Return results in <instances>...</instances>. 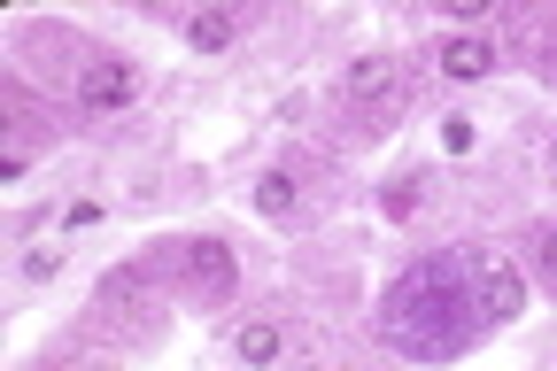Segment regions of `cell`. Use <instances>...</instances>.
<instances>
[{"mask_svg": "<svg viewBox=\"0 0 557 371\" xmlns=\"http://www.w3.org/2000/svg\"><path fill=\"white\" fill-rule=\"evenodd\" d=\"M380 333H387V348L410 356V363H442V356H457V348L480 333L465 248H442V256L403 263V279L380 294Z\"/></svg>", "mask_w": 557, "mask_h": 371, "instance_id": "6da1fadb", "label": "cell"}, {"mask_svg": "<svg viewBox=\"0 0 557 371\" xmlns=\"http://www.w3.org/2000/svg\"><path fill=\"white\" fill-rule=\"evenodd\" d=\"M465 263H472V318H480V325H511V318L527 310L519 263H511L504 248H465Z\"/></svg>", "mask_w": 557, "mask_h": 371, "instance_id": "7a4b0ae2", "label": "cell"}, {"mask_svg": "<svg viewBox=\"0 0 557 371\" xmlns=\"http://www.w3.org/2000/svg\"><path fill=\"white\" fill-rule=\"evenodd\" d=\"M78 101H86L94 116H116V109H132V101H139V70H132L124 54H94V62L78 70Z\"/></svg>", "mask_w": 557, "mask_h": 371, "instance_id": "3957f363", "label": "cell"}, {"mask_svg": "<svg viewBox=\"0 0 557 371\" xmlns=\"http://www.w3.org/2000/svg\"><path fill=\"white\" fill-rule=\"evenodd\" d=\"M178 271H186V286H201V294H233V279H240V263H233L225 240H186V248H178Z\"/></svg>", "mask_w": 557, "mask_h": 371, "instance_id": "277c9868", "label": "cell"}, {"mask_svg": "<svg viewBox=\"0 0 557 371\" xmlns=\"http://www.w3.org/2000/svg\"><path fill=\"white\" fill-rule=\"evenodd\" d=\"M434 70H442V78H457V86H480L487 70H496V39L457 32V39H442V47H434Z\"/></svg>", "mask_w": 557, "mask_h": 371, "instance_id": "5b68a950", "label": "cell"}, {"mask_svg": "<svg viewBox=\"0 0 557 371\" xmlns=\"http://www.w3.org/2000/svg\"><path fill=\"white\" fill-rule=\"evenodd\" d=\"M348 101H357V109H395V101H403V70H395L387 54L348 62Z\"/></svg>", "mask_w": 557, "mask_h": 371, "instance_id": "8992f818", "label": "cell"}, {"mask_svg": "<svg viewBox=\"0 0 557 371\" xmlns=\"http://www.w3.org/2000/svg\"><path fill=\"white\" fill-rule=\"evenodd\" d=\"M278 348H287V333H278L271 318H248V325L233 333V356H240L248 371H271V363H278Z\"/></svg>", "mask_w": 557, "mask_h": 371, "instance_id": "52a82bcc", "label": "cell"}, {"mask_svg": "<svg viewBox=\"0 0 557 371\" xmlns=\"http://www.w3.org/2000/svg\"><path fill=\"white\" fill-rule=\"evenodd\" d=\"M233 39H240L233 9H194V16H186V47H194V54H225Z\"/></svg>", "mask_w": 557, "mask_h": 371, "instance_id": "ba28073f", "label": "cell"}, {"mask_svg": "<svg viewBox=\"0 0 557 371\" xmlns=\"http://www.w3.org/2000/svg\"><path fill=\"white\" fill-rule=\"evenodd\" d=\"M295 201H302V178L295 171H263L256 178V209L263 217H295Z\"/></svg>", "mask_w": 557, "mask_h": 371, "instance_id": "9c48e42d", "label": "cell"}, {"mask_svg": "<svg viewBox=\"0 0 557 371\" xmlns=\"http://www.w3.org/2000/svg\"><path fill=\"white\" fill-rule=\"evenodd\" d=\"M148 279H156L148 263H124V271H109V279H101V310H116V302H139V294H148Z\"/></svg>", "mask_w": 557, "mask_h": 371, "instance_id": "30bf717a", "label": "cell"}, {"mask_svg": "<svg viewBox=\"0 0 557 371\" xmlns=\"http://www.w3.org/2000/svg\"><path fill=\"white\" fill-rule=\"evenodd\" d=\"M534 279L557 294V225H542V233H534Z\"/></svg>", "mask_w": 557, "mask_h": 371, "instance_id": "8fae6325", "label": "cell"}, {"mask_svg": "<svg viewBox=\"0 0 557 371\" xmlns=\"http://www.w3.org/2000/svg\"><path fill=\"white\" fill-rule=\"evenodd\" d=\"M62 256H70L62 240H39V248L24 256V279H54V271H62Z\"/></svg>", "mask_w": 557, "mask_h": 371, "instance_id": "7c38bea8", "label": "cell"}, {"mask_svg": "<svg viewBox=\"0 0 557 371\" xmlns=\"http://www.w3.org/2000/svg\"><path fill=\"white\" fill-rule=\"evenodd\" d=\"M472 139H480L472 116H442V147H449V156H472Z\"/></svg>", "mask_w": 557, "mask_h": 371, "instance_id": "4fadbf2b", "label": "cell"}, {"mask_svg": "<svg viewBox=\"0 0 557 371\" xmlns=\"http://www.w3.org/2000/svg\"><path fill=\"white\" fill-rule=\"evenodd\" d=\"M62 225H70V233H86V225H101V201H70V209H62Z\"/></svg>", "mask_w": 557, "mask_h": 371, "instance_id": "5bb4252c", "label": "cell"}, {"mask_svg": "<svg viewBox=\"0 0 557 371\" xmlns=\"http://www.w3.org/2000/svg\"><path fill=\"white\" fill-rule=\"evenodd\" d=\"M418 209V178H395V194H387V217H410Z\"/></svg>", "mask_w": 557, "mask_h": 371, "instance_id": "9a60e30c", "label": "cell"}, {"mask_svg": "<svg viewBox=\"0 0 557 371\" xmlns=\"http://www.w3.org/2000/svg\"><path fill=\"white\" fill-rule=\"evenodd\" d=\"M549 171H557V139H549Z\"/></svg>", "mask_w": 557, "mask_h": 371, "instance_id": "2e32d148", "label": "cell"}, {"mask_svg": "<svg viewBox=\"0 0 557 371\" xmlns=\"http://www.w3.org/2000/svg\"><path fill=\"white\" fill-rule=\"evenodd\" d=\"M549 70H557V47H549Z\"/></svg>", "mask_w": 557, "mask_h": 371, "instance_id": "e0dca14e", "label": "cell"}]
</instances>
